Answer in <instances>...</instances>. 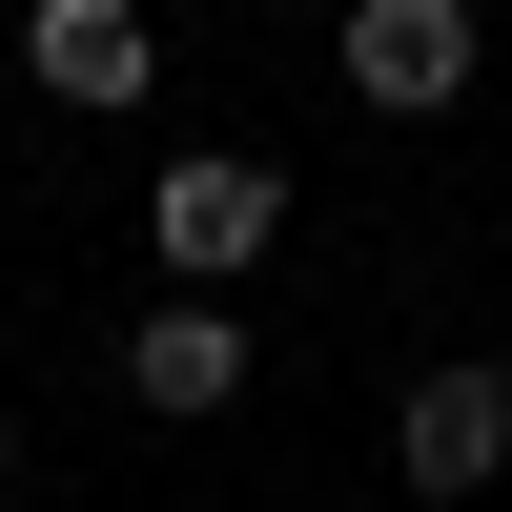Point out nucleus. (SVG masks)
<instances>
[{
  "label": "nucleus",
  "mask_w": 512,
  "mask_h": 512,
  "mask_svg": "<svg viewBox=\"0 0 512 512\" xmlns=\"http://www.w3.org/2000/svg\"><path fill=\"white\" fill-rule=\"evenodd\" d=\"M267 246H287V185H267L246 144H185V164L144 185V267H164V287H226V267H267Z\"/></svg>",
  "instance_id": "f257e3e1"
},
{
  "label": "nucleus",
  "mask_w": 512,
  "mask_h": 512,
  "mask_svg": "<svg viewBox=\"0 0 512 512\" xmlns=\"http://www.w3.org/2000/svg\"><path fill=\"white\" fill-rule=\"evenodd\" d=\"M328 62L369 123H451L472 103V0H328Z\"/></svg>",
  "instance_id": "f03ea898"
},
{
  "label": "nucleus",
  "mask_w": 512,
  "mask_h": 512,
  "mask_svg": "<svg viewBox=\"0 0 512 512\" xmlns=\"http://www.w3.org/2000/svg\"><path fill=\"white\" fill-rule=\"evenodd\" d=\"M390 472L431 492V512H472V492L512 472V369H492V349H451V369L390 390Z\"/></svg>",
  "instance_id": "7ed1b4c3"
},
{
  "label": "nucleus",
  "mask_w": 512,
  "mask_h": 512,
  "mask_svg": "<svg viewBox=\"0 0 512 512\" xmlns=\"http://www.w3.org/2000/svg\"><path fill=\"white\" fill-rule=\"evenodd\" d=\"M123 410H164V431L246 410V308L226 287H144V308H123Z\"/></svg>",
  "instance_id": "20e7f679"
},
{
  "label": "nucleus",
  "mask_w": 512,
  "mask_h": 512,
  "mask_svg": "<svg viewBox=\"0 0 512 512\" xmlns=\"http://www.w3.org/2000/svg\"><path fill=\"white\" fill-rule=\"evenodd\" d=\"M21 82L41 103H144L164 82V0H21Z\"/></svg>",
  "instance_id": "39448f33"
},
{
  "label": "nucleus",
  "mask_w": 512,
  "mask_h": 512,
  "mask_svg": "<svg viewBox=\"0 0 512 512\" xmlns=\"http://www.w3.org/2000/svg\"><path fill=\"white\" fill-rule=\"evenodd\" d=\"M0 492H21V410H0Z\"/></svg>",
  "instance_id": "423d86ee"
}]
</instances>
